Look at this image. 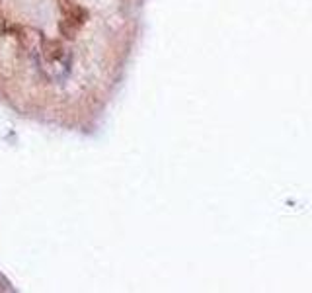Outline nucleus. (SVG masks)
Masks as SVG:
<instances>
[]
</instances>
